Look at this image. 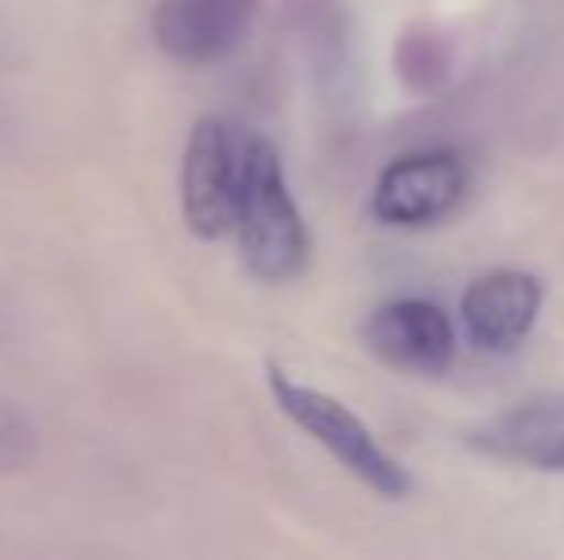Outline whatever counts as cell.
<instances>
[{
  "label": "cell",
  "instance_id": "obj_2",
  "mask_svg": "<svg viewBox=\"0 0 564 560\" xmlns=\"http://www.w3.org/2000/svg\"><path fill=\"white\" fill-rule=\"evenodd\" d=\"M269 388L273 399L281 404V411L289 415L300 430H307L330 457L349 469L357 480L372 487L384 499H403L411 492V476L388 449H380V441L372 438V430L349 411L346 404H338L327 392H315L307 384L292 381L289 373H281L276 365H269Z\"/></svg>",
  "mask_w": 564,
  "mask_h": 560
},
{
  "label": "cell",
  "instance_id": "obj_5",
  "mask_svg": "<svg viewBox=\"0 0 564 560\" xmlns=\"http://www.w3.org/2000/svg\"><path fill=\"white\" fill-rule=\"evenodd\" d=\"M365 345L384 365L415 376H438L453 365V322L434 299H388L365 322Z\"/></svg>",
  "mask_w": 564,
  "mask_h": 560
},
{
  "label": "cell",
  "instance_id": "obj_9",
  "mask_svg": "<svg viewBox=\"0 0 564 560\" xmlns=\"http://www.w3.org/2000/svg\"><path fill=\"white\" fill-rule=\"evenodd\" d=\"M31 453H35V426L15 407L0 404V472L20 469Z\"/></svg>",
  "mask_w": 564,
  "mask_h": 560
},
{
  "label": "cell",
  "instance_id": "obj_6",
  "mask_svg": "<svg viewBox=\"0 0 564 560\" xmlns=\"http://www.w3.org/2000/svg\"><path fill=\"white\" fill-rule=\"evenodd\" d=\"M542 281L522 270H491L476 277L460 296V322L476 350L503 358L514 353L542 315Z\"/></svg>",
  "mask_w": 564,
  "mask_h": 560
},
{
  "label": "cell",
  "instance_id": "obj_7",
  "mask_svg": "<svg viewBox=\"0 0 564 560\" xmlns=\"http://www.w3.org/2000/svg\"><path fill=\"white\" fill-rule=\"evenodd\" d=\"M253 15L258 0H158L154 39L185 66H212L242 43Z\"/></svg>",
  "mask_w": 564,
  "mask_h": 560
},
{
  "label": "cell",
  "instance_id": "obj_8",
  "mask_svg": "<svg viewBox=\"0 0 564 560\" xmlns=\"http://www.w3.org/2000/svg\"><path fill=\"white\" fill-rule=\"evenodd\" d=\"M473 449L496 461L527 464L538 472H564V396H538L507 407L473 430Z\"/></svg>",
  "mask_w": 564,
  "mask_h": 560
},
{
  "label": "cell",
  "instance_id": "obj_3",
  "mask_svg": "<svg viewBox=\"0 0 564 560\" xmlns=\"http://www.w3.org/2000/svg\"><path fill=\"white\" fill-rule=\"evenodd\" d=\"M242 162L246 139L219 116H204L188 135L181 162V211L193 234L212 242L235 231Z\"/></svg>",
  "mask_w": 564,
  "mask_h": 560
},
{
  "label": "cell",
  "instance_id": "obj_1",
  "mask_svg": "<svg viewBox=\"0 0 564 560\" xmlns=\"http://www.w3.org/2000/svg\"><path fill=\"white\" fill-rule=\"evenodd\" d=\"M235 231L242 242L246 265L261 281H292L304 273L312 239H307L304 216L289 193L281 154L265 139H246Z\"/></svg>",
  "mask_w": 564,
  "mask_h": 560
},
{
  "label": "cell",
  "instance_id": "obj_4",
  "mask_svg": "<svg viewBox=\"0 0 564 560\" xmlns=\"http://www.w3.org/2000/svg\"><path fill=\"white\" fill-rule=\"evenodd\" d=\"M468 185L465 162L449 150L395 157L372 188V216L400 231L431 227L460 204Z\"/></svg>",
  "mask_w": 564,
  "mask_h": 560
}]
</instances>
